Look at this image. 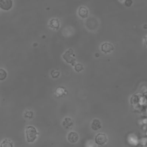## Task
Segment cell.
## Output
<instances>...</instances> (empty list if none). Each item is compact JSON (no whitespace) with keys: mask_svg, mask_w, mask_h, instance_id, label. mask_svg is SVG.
<instances>
[{"mask_svg":"<svg viewBox=\"0 0 147 147\" xmlns=\"http://www.w3.org/2000/svg\"><path fill=\"white\" fill-rule=\"evenodd\" d=\"M25 117L28 118H32L33 117V112L32 111H26L25 113Z\"/></svg>","mask_w":147,"mask_h":147,"instance_id":"obj_13","label":"cell"},{"mask_svg":"<svg viewBox=\"0 0 147 147\" xmlns=\"http://www.w3.org/2000/svg\"><path fill=\"white\" fill-rule=\"evenodd\" d=\"M101 49L105 53H109L114 49V47L109 43H104L101 46Z\"/></svg>","mask_w":147,"mask_h":147,"instance_id":"obj_6","label":"cell"},{"mask_svg":"<svg viewBox=\"0 0 147 147\" xmlns=\"http://www.w3.org/2000/svg\"><path fill=\"white\" fill-rule=\"evenodd\" d=\"M7 77V72L3 69L0 68V80H5Z\"/></svg>","mask_w":147,"mask_h":147,"instance_id":"obj_10","label":"cell"},{"mask_svg":"<svg viewBox=\"0 0 147 147\" xmlns=\"http://www.w3.org/2000/svg\"><path fill=\"white\" fill-rule=\"evenodd\" d=\"M65 89H64L63 87H59L56 91V93L57 95H62L64 92Z\"/></svg>","mask_w":147,"mask_h":147,"instance_id":"obj_12","label":"cell"},{"mask_svg":"<svg viewBox=\"0 0 147 147\" xmlns=\"http://www.w3.org/2000/svg\"><path fill=\"white\" fill-rule=\"evenodd\" d=\"M1 147H13V144L9 140H5L1 143Z\"/></svg>","mask_w":147,"mask_h":147,"instance_id":"obj_9","label":"cell"},{"mask_svg":"<svg viewBox=\"0 0 147 147\" xmlns=\"http://www.w3.org/2000/svg\"><path fill=\"white\" fill-rule=\"evenodd\" d=\"M13 6L12 0H0V8L3 10H9Z\"/></svg>","mask_w":147,"mask_h":147,"instance_id":"obj_3","label":"cell"},{"mask_svg":"<svg viewBox=\"0 0 147 147\" xmlns=\"http://www.w3.org/2000/svg\"><path fill=\"white\" fill-rule=\"evenodd\" d=\"M50 25L53 28H58L59 26V24L56 19H53L50 22Z\"/></svg>","mask_w":147,"mask_h":147,"instance_id":"obj_11","label":"cell"},{"mask_svg":"<svg viewBox=\"0 0 147 147\" xmlns=\"http://www.w3.org/2000/svg\"><path fill=\"white\" fill-rule=\"evenodd\" d=\"M102 127L101 122L98 119H95L92 121L91 123V128L93 130H97Z\"/></svg>","mask_w":147,"mask_h":147,"instance_id":"obj_7","label":"cell"},{"mask_svg":"<svg viewBox=\"0 0 147 147\" xmlns=\"http://www.w3.org/2000/svg\"><path fill=\"white\" fill-rule=\"evenodd\" d=\"M67 139L71 143H76L79 140V135L75 131H71L68 134Z\"/></svg>","mask_w":147,"mask_h":147,"instance_id":"obj_4","label":"cell"},{"mask_svg":"<svg viewBox=\"0 0 147 147\" xmlns=\"http://www.w3.org/2000/svg\"><path fill=\"white\" fill-rule=\"evenodd\" d=\"M36 129L33 126H28L26 128V137L28 142H34L37 137Z\"/></svg>","mask_w":147,"mask_h":147,"instance_id":"obj_1","label":"cell"},{"mask_svg":"<svg viewBox=\"0 0 147 147\" xmlns=\"http://www.w3.org/2000/svg\"><path fill=\"white\" fill-rule=\"evenodd\" d=\"M79 15L83 18L87 17L88 10L85 7H80L79 9Z\"/></svg>","mask_w":147,"mask_h":147,"instance_id":"obj_8","label":"cell"},{"mask_svg":"<svg viewBox=\"0 0 147 147\" xmlns=\"http://www.w3.org/2000/svg\"><path fill=\"white\" fill-rule=\"evenodd\" d=\"M74 125V122L69 117H66L63 121V126L66 129H71Z\"/></svg>","mask_w":147,"mask_h":147,"instance_id":"obj_5","label":"cell"},{"mask_svg":"<svg viewBox=\"0 0 147 147\" xmlns=\"http://www.w3.org/2000/svg\"><path fill=\"white\" fill-rule=\"evenodd\" d=\"M129 141L131 144H134V145H136L137 143V139L135 138L134 137H130L129 138Z\"/></svg>","mask_w":147,"mask_h":147,"instance_id":"obj_14","label":"cell"},{"mask_svg":"<svg viewBox=\"0 0 147 147\" xmlns=\"http://www.w3.org/2000/svg\"><path fill=\"white\" fill-rule=\"evenodd\" d=\"M132 1L131 0H126L125 2V5L126 6H130L132 4Z\"/></svg>","mask_w":147,"mask_h":147,"instance_id":"obj_15","label":"cell"},{"mask_svg":"<svg viewBox=\"0 0 147 147\" xmlns=\"http://www.w3.org/2000/svg\"><path fill=\"white\" fill-rule=\"evenodd\" d=\"M107 141V136L104 133H98L95 137V142L99 145H104Z\"/></svg>","mask_w":147,"mask_h":147,"instance_id":"obj_2","label":"cell"}]
</instances>
